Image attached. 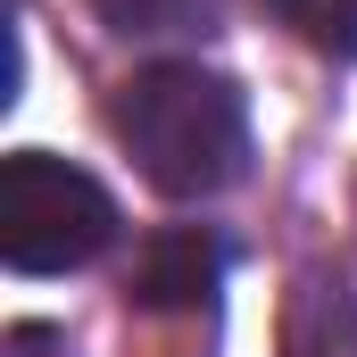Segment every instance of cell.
I'll return each mask as SVG.
<instances>
[{
    "mask_svg": "<svg viewBox=\"0 0 357 357\" xmlns=\"http://www.w3.org/2000/svg\"><path fill=\"white\" fill-rule=\"evenodd\" d=\"M266 8L307 42V50H324V59H357V0H266Z\"/></svg>",
    "mask_w": 357,
    "mask_h": 357,
    "instance_id": "5b68a950",
    "label": "cell"
},
{
    "mask_svg": "<svg viewBox=\"0 0 357 357\" xmlns=\"http://www.w3.org/2000/svg\"><path fill=\"white\" fill-rule=\"evenodd\" d=\"M225 282V250L216 233L175 225V233H150L142 258H133V307L150 316H183V307H208V291Z\"/></svg>",
    "mask_w": 357,
    "mask_h": 357,
    "instance_id": "3957f363",
    "label": "cell"
},
{
    "mask_svg": "<svg viewBox=\"0 0 357 357\" xmlns=\"http://www.w3.org/2000/svg\"><path fill=\"white\" fill-rule=\"evenodd\" d=\"M0 357H67V341H59L50 324H17V333H8V349H0Z\"/></svg>",
    "mask_w": 357,
    "mask_h": 357,
    "instance_id": "8992f818",
    "label": "cell"
},
{
    "mask_svg": "<svg viewBox=\"0 0 357 357\" xmlns=\"http://www.w3.org/2000/svg\"><path fill=\"white\" fill-rule=\"evenodd\" d=\"M225 0H91V17L125 42H183V33H208Z\"/></svg>",
    "mask_w": 357,
    "mask_h": 357,
    "instance_id": "277c9868",
    "label": "cell"
},
{
    "mask_svg": "<svg viewBox=\"0 0 357 357\" xmlns=\"http://www.w3.org/2000/svg\"><path fill=\"white\" fill-rule=\"evenodd\" d=\"M116 241V199L50 158V150H17L0 158V258L17 274H75Z\"/></svg>",
    "mask_w": 357,
    "mask_h": 357,
    "instance_id": "7a4b0ae2",
    "label": "cell"
},
{
    "mask_svg": "<svg viewBox=\"0 0 357 357\" xmlns=\"http://www.w3.org/2000/svg\"><path fill=\"white\" fill-rule=\"evenodd\" d=\"M108 125H116L125 158L142 167V183L167 191V199H216L250 158L241 91L208 67H191V59H158V67L125 75Z\"/></svg>",
    "mask_w": 357,
    "mask_h": 357,
    "instance_id": "6da1fadb",
    "label": "cell"
}]
</instances>
